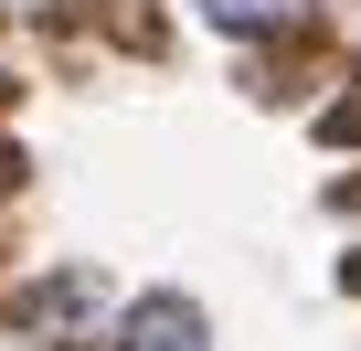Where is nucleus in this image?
Returning a JSON list of instances; mask_svg holds the SVG:
<instances>
[{"instance_id":"obj_1","label":"nucleus","mask_w":361,"mask_h":351,"mask_svg":"<svg viewBox=\"0 0 361 351\" xmlns=\"http://www.w3.org/2000/svg\"><path fill=\"white\" fill-rule=\"evenodd\" d=\"M11 319H22L43 351H64V340H85V330L106 319V277H96V266H54V277H32V287L11 298Z\"/></svg>"},{"instance_id":"obj_2","label":"nucleus","mask_w":361,"mask_h":351,"mask_svg":"<svg viewBox=\"0 0 361 351\" xmlns=\"http://www.w3.org/2000/svg\"><path fill=\"white\" fill-rule=\"evenodd\" d=\"M117 351H213V340H202V309H192V298H170V287H159V298L128 309Z\"/></svg>"},{"instance_id":"obj_3","label":"nucleus","mask_w":361,"mask_h":351,"mask_svg":"<svg viewBox=\"0 0 361 351\" xmlns=\"http://www.w3.org/2000/svg\"><path fill=\"white\" fill-rule=\"evenodd\" d=\"M202 22H224V32H298L308 22V0H192Z\"/></svg>"},{"instance_id":"obj_4","label":"nucleus","mask_w":361,"mask_h":351,"mask_svg":"<svg viewBox=\"0 0 361 351\" xmlns=\"http://www.w3.org/2000/svg\"><path fill=\"white\" fill-rule=\"evenodd\" d=\"M329 138H361V75L340 85V107H329Z\"/></svg>"},{"instance_id":"obj_5","label":"nucleus","mask_w":361,"mask_h":351,"mask_svg":"<svg viewBox=\"0 0 361 351\" xmlns=\"http://www.w3.org/2000/svg\"><path fill=\"white\" fill-rule=\"evenodd\" d=\"M0 96H11V43H0Z\"/></svg>"},{"instance_id":"obj_6","label":"nucleus","mask_w":361,"mask_h":351,"mask_svg":"<svg viewBox=\"0 0 361 351\" xmlns=\"http://www.w3.org/2000/svg\"><path fill=\"white\" fill-rule=\"evenodd\" d=\"M340 277H350V287H361V266H340Z\"/></svg>"}]
</instances>
